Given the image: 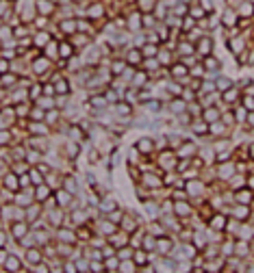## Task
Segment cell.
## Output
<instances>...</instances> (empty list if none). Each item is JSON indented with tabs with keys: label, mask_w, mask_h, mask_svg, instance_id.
<instances>
[{
	"label": "cell",
	"mask_w": 254,
	"mask_h": 273,
	"mask_svg": "<svg viewBox=\"0 0 254 273\" xmlns=\"http://www.w3.org/2000/svg\"><path fill=\"white\" fill-rule=\"evenodd\" d=\"M135 262H137V265H141V262H146V254H141V251H139V254L135 256Z\"/></svg>",
	"instance_id": "cell-13"
},
{
	"label": "cell",
	"mask_w": 254,
	"mask_h": 273,
	"mask_svg": "<svg viewBox=\"0 0 254 273\" xmlns=\"http://www.w3.org/2000/svg\"><path fill=\"white\" fill-rule=\"evenodd\" d=\"M204 117H207V122H217V113H215V111H211V108L204 113Z\"/></svg>",
	"instance_id": "cell-7"
},
{
	"label": "cell",
	"mask_w": 254,
	"mask_h": 273,
	"mask_svg": "<svg viewBox=\"0 0 254 273\" xmlns=\"http://www.w3.org/2000/svg\"><path fill=\"white\" fill-rule=\"evenodd\" d=\"M250 152H252V156H254V145H252V147H250Z\"/></svg>",
	"instance_id": "cell-23"
},
{
	"label": "cell",
	"mask_w": 254,
	"mask_h": 273,
	"mask_svg": "<svg viewBox=\"0 0 254 273\" xmlns=\"http://www.w3.org/2000/svg\"><path fill=\"white\" fill-rule=\"evenodd\" d=\"M152 54H154V46H148L146 48V56H152Z\"/></svg>",
	"instance_id": "cell-17"
},
{
	"label": "cell",
	"mask_w": 254,
	"mask_h": 273,
	"mask_svg": "<svg viewBox=\"0 0 254 273\" xmlns=\"http://www.w3.org/2000/svg\"><path fill=\"white\" fill-rule=\"evenodd\" d=\"M120 113H126L128 115V113H130V106H124V104H122V106H120Z\"/></svg>",
	"instance_id": "cell-18"
},
{
	"label": "cell",
	"mask_w": 254,
	"mask_h": 273,
	"mask_svg": "<svg viewBox=\"0 0 254 273\" xmlns=\"http://www.w3.org/2000/svg\"><path fill=\"white\" fill-rule=\"evenodd\" d=\"M91 104H93V106H104L107 102H104V98H93V100H91Z\"/></svg>",
	"instance_id": "cell-12"
},
{
	"label": "cell",
	"mask_w": 254,
	"mask_h": 273,
	"mask_svg": "<svg viewBox=\"0 0 254 273\" xmlns=\"http://www.w3.org/2000/svg\"><path fill=\"white\" fill-rule=\"evenodd\" d=\"M174 74H176V76H182V74H185V69H182V65H176V69H174Z\"/></svg>",
	"instance_id": "cell-16"
},
{
	"label": "cell",
	"mask_w": 254,
	"mask_h": 273,
	"mask_svg": "<svg viewBox=\"0 0 254 273\" xmlns=\"http://www.w3.org/2000/svg\"><path fill=\"white\" fill-rule=\"evenodd\" d=\"M207 69H219V61L217 59H207Z\"/></svg>",
	"instance_id": "cell-4"
},
{
	"label": "cell",
	"mask_w": 254,
	"mask_h": 273,
	"mask_svg": "<svg viewBox=\"0 0 254 273\" xmlns=\"http://www.w3.org/2000/svg\"><path fill=\"white\" fill-rule=\"evenodd\" d=\"M230 85H232V83H230V80H226V78H222V80H219V85H217V87H219V89L224 91V89H228V87H230Z\"/></svg>",
	"instance_id": "cell-11"
},
{
	"label": "cell",
	"mask_w": 254,
	"mask_h": 273,
	"mask_svg": "<svg viewBox=\"0 0 254 273\" xmlns=\"http://www.w3.org/2000/svg\"><path fill=\"white\" fill-rule=\"evenodd\" d=\"M70 52H72V50H70V46H67V44L61 46V54H63V56H70Z\"/></svg>",
	"instance_id": "cell-14"
},
{
	"label": "cell",
	"mask_w": 254,
	"mask_h": 273,
	"mask_svg": "<svg viewBox=\"0 0 254 273\" xmlns=\"http://www.w3.org/2000/svg\"><path fill=\"white\" fill-rule=\"evenodd\" d=\"M235 20H237V17H235L230 11H226V13H224V24H226V26H228V24H235Z\"/></svg>",
	"instance_id": "cell-5"
},
{
	"label": "cell",
	"mask_w": 254,
	"mask_h": 273,
	"mask_svg": "<svg viewBox=\"0 0 254 273\" xmlns=\"http://www.w3.org/2000/svg\"><path fill=\"white\" fill-rule=\"evenodd\" d=\"M13 234H15L17 238H22V236L26 234V226H24V223H15V226H13Z\"/></svg>",
	"instance_id": "cell-1"
},
{
	"label": "cell",
	"mask_w": 254,
	"mask_h": 273,
	"mask_svg": "<svg viewBox=\"0 0 254 273\" xmlns=\"http://www.w3.org/2000/svg\"><path fill=\"white\" fill-rule=\"evenodd\" d=\"M193 17H202V9H196V11H193Z\"/></svg>",
	"instance_id": "cell-21"
},
{
	"label": "cell",
	"mask_w": 254,
	"mask_h": 273,
	"mask_svg": "<svg viewBox=\"0 0 254 273\" xmlns=\"http://www.w3.org/2000/svg\"><path fill=\"white\" fill-rule=\"evenodd\" d=\"M31 93H33V95H39V93H42V87H33Z\"/></svg>",
	"instance_id": "cell-19"
},
{
	"label": "cell",
	"mask_w": 254,
	"mask_h": 273,
	"mask_svg": "<svg viewBox=\"0 0 254 273\" xmlns=\"http://www.w3.org/2000/svg\"><path fill=\"white\" fill-rule=\"evenodd\" d=\"M61 28H63V31H74V28H76V24H74V22H63V24H61Z\"/></svg>",
	"instance_id": "cell-9"
},
{
	"label": "cell",
	"mask_w": 254,
	"mask_h": 273,
	"mask_svg": "<svg viewBox=\"0 0 254 273\" xmlns=\"http://www.w3.org/2000/svg\"><path fill=\"white\" fill-rule=\"evenodd\" d=\"M65 271H67V273H76V267H72V265H67V267H65Z\"/></svg>",
	"instance_id": "cell-20"
},
{
	"label": "cell",
	"mask_w": 254,
	"mask_h": 273,
	"mask_svg": "<svg viewBox=\"0 0 254 273\" xmlns=\"http://www.w3.org/2000/svg\"><path fill=\"white\" fill-rule=\"evenodd\" d=\"M26 256H28V260H31V262H39V258H42V254H39L37 249H28V254H26Z\"/></svg>",
	"instance_id": "cell-2"
},
{
	"label": "cell",
	"mask_w": 254,
	"mask_h": 273,
	"mask_svg": "<svg viewBox=\"0 0 254 273\" xmlns=\"http://www.w3.org/2000/svg\"><path fill=\"white\" fill-rule=\"evenodd\" d=\"M37 197H39V199H43V197H48V191H46V186H42V189L37 191Z\"/></svg>",
	"instance_id": "cell-15"
},
{
	"label": "cell",
	"mask_w": 254,
	"mask_h": 273,
	"mask_svg": "<svg viewBox=\"0 0 254 273\" xmlns=\"http://www.w3.org/2000/svg\"><path fill=\"white\" fill-rule=\"evenodd\" d=\"M137 147H139V150H143V152H150V147H152V143H150V141H143V139H141V141L137 143Z\"/></svg>",
	"instance_id": "cell-6"
},
{
	"label": "cell",
	"mask_w": 254,
	"mask_h": 273,
	"mask_svg": "<svg viewBox=\"0 0 254 273\" xmlns=\"http://www.w3.org/2000/svg\"><path fill=\"white\" fill-rule=\"evenodd\" d=\"M17 267V260L13 258V256H9V260H7V269H15Z\"/></svg>",
	"instance_id": "cell-10"
},
{
	"label": "cell",
	"mask_w": 254,
	"mask_h": 273,
	"mask_svg": "<svg viewBox=\"0 0 254 273\" xmlns=\"http://www.w3.org/2000/svg\"><path fill=\"white\" fill-rule=\"evenodd\" d=\"M43 69H46V61H37V63H35V72H37V74H39V72H43Z\"/></svg>",
	"instance_id": "cell-8"
},
{
	"label": "cell",
	"mask_w": 254,
	"mask_h": 273,
	"mask_svg": "<svg viewBox=\"0 0 254 273\" xmlns=\"http://www.w3.org/2000/svg\"><path fill=\"white\" fill-rule=\"evenodd\" d=\"M37 273H48V269L46 267H37Z\"/></svg>",
	"instance_id": "cell-22"
},
{
	"label": "cell",
	"mask_w": 254,
	"mask_h": 273,
	"mask_svg": "<svg viewBox=\"0 0 254 273\" xmlns=\"http://www.w3.org/2000/svg\"><path fill=\"white\" fill-rule=\"evenodd\" d=\"M209 48H211V41H209V39H202V41H200V52H202V54H209Z\"/></svg>",
	"instance_id": "cell-3"
}]
</instances>
